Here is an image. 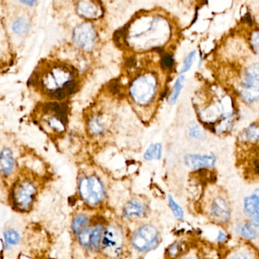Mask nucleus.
<instances>
[{
    "label": "nucleus",
    "mask_w": 259,
    "mask_h": 259,
    "mask_svg": "<svg viewBox=\"0 0 259 259\" xmlns=\"http://www.w3.org/2000/svg\"><path fill=\"white\" fill-rule=\"evenodd\" d=\"M176 33L171 19L160 12H142L120 32L118 41L139 50H161Z\"/></svg>",
    "instance_id": "f257e3e1"
},
{
    "label": "nucleus",
    "mask_w": 259,
    "mask_h": 259,
    "mask_svg": "<svg viewBox=\"0 0 259 259\" xmlns=\"http://www.w3.org/2000/svg\"><path fill=\"white\" fill-rule=\"evenodd\" d=\"M188 259H195V258H188Z\"/></svg>",
    "instance_id": "c9c22d12"
},
{
    "label": "nucleus",
    "mask_w": 259,
    "mask_h": 259,
    "mask_svg": "<svg viewBox=\"0 0 259 259\" xmlns=\"http://www.w3.org/2000/svg\"><path fill=\"white\" fill-rule=\"evenodd\" d=\"M89 217L87 214H78V215L75 216L74 219H73L72 225H71L72 231H74V234L78 235L83 230L88 228V225H89Z\"/></svg>",
    "instance_id": "5701e85b"
},
{
    "label": "nucleus",
    "mask_w": 259,
    "mask_h": 259,
    "mask_svg": "<svg viewBox=\"0 0 259 259\" xmlns=\"http://www.w3.org/2000/svg\"><path fill=\"white\" fill-rule=\"evenodd\" d=\"M228 259H252V258L246 252H238L231 255Z\"/></svg>",
    "instance_id": "473e14b6"
},
{
    "label": "nucleus",
    "mask_w": 259,
    "mask_h": 259,
    "mask_svg": "<svg viewBox=\"0 0 259 259\" xmlns=\"http://www.w3.org/2000/svg\"><path fill=\"white\" fill-rule=\"evenodd\" d=\"M147 205L140 199H131L123 208V215L129 220L140 219L146 214Z\"/></svg>",
    "instance_id": "f3484780"
},
{
    "label": "nucleus",
    "mask_w": 259,
    "mask_h": 259,
    "mask_svg": "<svg viewBox=\"0 0 259 259\" xmlns=\"http://www.w3.org/2000/svg\"><path fill=\"white\" fill-rule=\"evenodd\" d=\"M239 93L243 101L252 103L259 100V62L248 67L239 87Z\"/></svg>",
    "instance_id": "1a4fd4ad"
},
{
    "label": "nucleus",
    "mask_w": 259,
    "mask_h": 259,
    "mask_svg": "<svg viewBox=\"0 0 259 259\" xmlns=\"http://www.w3.org/2000/svg\"><path fill=\"white\" fill-rule=\"evenodd\" d=\"M184 80H185V77L181 74L175 81L168 97L169 104L171 105V106L175 104L176 102L178 101V98L181 95V91H182L183 87H184Z\"/></svg>",
    "instance_id": "4be33fe9"
},
{
    "label": "nucleus",
    "mask_w": 259,
    "mask_h": 259,
    "mask_svg": "<svg viewBox=\"0 0 259 259\" xmlns=\"http://www.w3.org/2000/svg\"><path fill=\"white\" fill-rule=\"evenodd\" d=\"M244 212L254 227H259V189L245 198Z\"/></svg>",
    "instance_id": "dca6fc26"
},
{
    "label": "nucleus",
    "mask_w": 259,
    "mask_h": 259,
    "mask_svg": "<svg viewBox=\"0 0 259 259\" xmlns=\"http://www.w3.org/2000/svg\"><path fill=\"white\" fill-rule=\"evenodd\" d=\"M131 243L139 252H147L155 249L159 243L158 230L153 225H143L133 234Z\"/></svg>",
    "instance_id": "9d476101"
},
{
    "label": "nucleus",
    "mask_w": 259,
    "mask_h": 259,
    "mask_svg": "<svg viewBox=\"0 0 259 259\" xmlns=\"http://www.w3.org/2000/svg\"><path fill=\"white\" fill-rule=\"evenodd\" d=\"M17 165L16 156L13 149L9 146L0 148V175L8 178L14 173Z\"/></svg>",
    "instance_id": "4468645a"
},
{
    "label": "nucleus",
    "mask_w": 259,
    "mask_h": 259,
    "mask_svg": "<svg viewBox=\"0 0 259 259\" xmlns=\"http://www.w3.org/2000/svg\"><path fill=\"white\" fill-rule=\"evenodd\" d=\"M237 231L240 236L248 239V240H253L258 237V233L251 223L243 224V225H240L237 229Z\"/></svg>",
    "instance_id": "b1692460"
},
{
    "label": "nucleus",
    "mask_w": 259,
    "mask_h": 259,
    "mask_svg": "<svg viewBox=\"0 0 259 259\" xmlns=\"http://www.w3.org/2000/svg\"><path fill=\"white\" fill-rule=\"evenodd\" d=\"M189 134H190V137L196 139V140H203L206 136L205 131L201 128L200 126L198 125L197 124H190Z\"/></svg>",
    "instance_id": "7c9ffc66"
},
{
    "label": "nucleus",
    "mask_w": 259,
    "mask_h": 259,
    "mask_svg": "<svg viewBox=\"0 0 259 259\" xmlns=\"http://www.w3.org/2000/svg\"><path fill=\"white\" fill-rule=\"evenodd\" d=\"M103 254L111 258L121 256L124 251V233L121 227L117 225H109L103 231L100 245Z\"/></svg>",
    "instance_id": "6e6552de"
},
{
    "label": "nucleus",
    "mask_w": 259,
    "mask_h": 259,
    "mask_svg": "<svg viewBox=\"0 0 259 259\" xmlns=\"http://www.w3.org/2000/svg\"><path fill=\"white\" fill-rule=\"evenodd\" d=\"M78 194L82 200L91 207H95L104 200L106 187L103 180L95 174L81 175L77 184Z\"/></svg>",
    "instance_id": "39448f33"
},
{
    "label": "nucleus",
    "mask_w": 259,
    "mask_h": 259,
    "mask_svg": "<svg viewBox=\"0 0 259 259\" xmlns=\"http://www.w3.org/2000/svg\"><path fill=\"white\" fill-rule=\"evenodd\" d=\"M12 30L18 36L27 34L30 30V23L24 17H19L12 22Z\"/></svg>",
    "instance_id": "aec40b11"
},
{
    "label": "nucleus",
    "mask_w": 259,
    "mask_h": 259,
    "mask_svg": "<svg viewBox=\"0 0 259 259\" xmlns=\"http://www.w3.org/2000/svg\"><path fill=\"white\" fill-rule=\"evenodd\" d=\"M18 1H19L20 3H22L23 5H25V6L32 7V6H34L36 0H18Z\"/></svg>",
    "instance_id": "f704fd0d"
},
{
    "label": "nucleus",
    "mask_w": 259,
    "mask_h": 259,
    "mask_svg": "<svg viewBox=\"0 0 259 259\" xmlns=\"http://www.w3.org/2000/svg\"><path fill=\"white\" fill-rule=\"evenodd\" d=\"M5 240H6V244L9 246H14V245L18 244L20 241L19 234L14 230H9L6 231L4 234Z\"/></svg>",
    "instance_id": "c85d7f7f"
},
{
    "label": "nucleus",
    "mask_w": 259,
    "mask_h": 259,
    "mask_svg": "<svg viewBox=\"0 0 259 259\" xmlns=\"http://www.w3.org/2000/svg\"><path fill=\"white\" fill-rule=\"evenodd\" d=\"M250 41L254 51L259 55V30H256L252 33Z\"/></svg>",
    "instance_id": "2f4dec72"
},
{
    "label": "nucleus",
    "mask_w": 259,
    "mask_h": 259,
    "mask_svg": "<svg viewBox=\"0 0 259 259\" xmlns=\"http://www.w3.org/2000/svg\"><path fill=\"white\" fill-rule=\"evenodd\" d=\"M68 109L65 104L57 101L47 103L42 109L40 122L42 127L56 134H61L66 130Z\"/></svg>",
    "instance_id": "423d86ee"
},
{
    "label": "nucleus",
    "mask_w": 259,
    "mask_h": 259,
    "mask_svg": "<svg viewBox=\"0 0 259 259\" xmlns=\"http://www.w3.org/2000/svg\"><path fill=\"white\" fill-rule=\"evenodd\" d=\"M227 239H228V236L225 234L223 231H219V236L217 237V240L219 242V243H224V242L226 241Z\"/></svg>",
    "instance_id": "72a5a7b5"
},
{
    "label": "nucleus",
    "mask_w": 259,
    "mask_h": 259,
    "mask_svg": "<svg viewBox=\"0 0 259 259\" xmlns=\"http://www.w3.org/2000/svg\"><path fill=\"white\" fill-rule=\"evenodd\" d=\"M74 11L85 21L97 22L106 15V8L101 0H74Z\"/></svg>",
    "instance_id": "9b49d317"
},
{
    "label": "nucleus",
    "mask_w": 259,
    "mask_h": 259,
    "mask_svg": "<svg viewBox=\"0 0 259 259\" xmlns=\"http://www.w3.org/2000/svg\"><path fill=\"white\" fill-rule=\"evenodd\" d=\"M196 50H193V51L190 52V53L186 56L185 59H184V62H183V65L182 67H181V71H180V73H181V74H185L187 71H190V68L193 66L195 59H196Z\"/></svg>",
    "instance_id": "bb28decb"
},
{
    "label": "nucleus",
    "mask_w": 259,
    "mask_h": 259,
    "mask_svg": "<svg viewBox=\"0 0 259 259\" xmlns=\"http://www.w3.org/2000/svg\"><path fill=\"white\" fill-rule=\"evenodd\" d=\"M175 61L170 53H163L160 59V66L164 71H171L175 67Z\"/></svg>",
    "instance_id": "a878e982"
},
{
    "label": "nucleus",
    "mask_w": 259,
    "mask_h": 259,
    "mask_svg": "<svg viewBox=\"0 0 259 259\" xmlns=\"http://www.w3.org/2000/svg\"><path fill=\"white\" fill-rule=\"evenodd\" d=\"M201 259H221L220 254L213 247H205L199 252Z\"/></svg>",
    "instance_id": "c756f323"
},
{
    "label": "nucleus",
    "mask_w": 259,
    "mask_h": 259,
    "mask_svg": "<svg viewBox=\"0 0 259 259\" xmlns=\"http://www.w3.org/2000/svg\"><path fill=\"white\" fill-rule=\"evenodd\" d=\"M168 203L169 206H170V209H171L172 212L175 214V217L178 220H182L184 216V211H183L182 208L175 202V199L170 195L168 196Z\"/></svg>",
    "instance_id": "cd10ccee"
},
{
    "label": "nucleus",
    "mask_w": 259,
    "mask_h": 259,
    "mask_svg": "<svg viewBox=\"0 0 259 259\" xmlns=\"http://www.w3.org/2000/svg\"><path fill=\"white\" fill-rule=\"evenodd\" d=\"M109 127L107 118L103 114H95L89 118L88 121V130L92 136H100L106 132Z\"/></svg>",
    "instance_id": "a211bd4d"
},
{
    "label": "nucleus",
    "mask_w": 259,
    "mask_h": 259,
    "mask_svg": "<svg viewBox=\"0 0 259 259\" xmlns=\"http://www.w3.org/2000/svg\"><path fill=\"white\" fill-rule=\"evenodd\" d=\"M104 228L100 225L93 228H87L77 235L80 245L88 249H98L101 245Z\"/></svg>",
    "instance_id": "ddd939ff"
},
{
    "label": "nucleus",
    "mask_w": 259,
    "mask_h": 259,
    "mask_svg": "<svg viewBox=\"0 0 259 259\" xmlns=\"http://www.w3.org/2000/svg\"><path fill=\"white\" fill-rule=\"evenodd\" d=\"M37 191L36 178L30 175H21L17 178L12 187V205L18 211H29L36 199Z\"/></svg>",
    "instance_id": "20e7f679"
},
{
    "label": "nucleus",
    "mask_w": 259,
    "mask_h": 259,
    "mask_svg": "<svg viewBox=\"0 0 259 259\" xmlns=\"http://www.w3.org/2000/svg\"><path fill=\"white\" fill-rule=\"evenodd\" d=\"M246 142L249 143H259V127L256 124H252L247 129L245 130L243 134Z\"/></svg>",
    "instance_id": "393cba45"
},
{
    "label": "nucleus",
    "mask_w": 259,
    "mask_h": 259,
    "mask_svg": "<svg viewBox=\"0 0 259 259\" xmlns=\"http://www.w3.org/2000/svg\"><path fill=\"white\" fill-rule=\"evenodd\" d=\"M162 155V146L161 143H153L150 145L143 154V158L146 161H152L155 159L159 161Z\"/></svg>",
    "instance_id": "412c9836"
},
{
    "label": "nucleus",
    "mask_w": 259,
    "mask_h": 259,
    "mask_svg": "<svg viewBox=\"0 0 259 259\" xmlns=\"http://www.w3.org/2000/svg\"><path fill=\"white\" fill-rule=\"evenodd\" d=\"M188 250L187 243L184 241H177L172 243L167 250L166 255L169 259H178Z\"/></svg>",
    "instance_id": "6ab92c4d"
},
{
    "label": "nucleus",
    "mask_w": 259,
    "mask_h": 259,
    "mask_svg": "<svg viewBox=\"0 0 259 259\" xmlns=\"http://www.w3.org/2000/svg\"><path fill=\"white\" fill-rule=\"evenodd\" d=\"M216 158L213 155L188 154L184 157V163L189 168L197 170L211 168L215 164Z\"/></svg>",
    "instance_id": "2eb2a0df"
},
{
    "label": "nucleus",
    "mask_w": 259,
    "mask_h": 259,
    "mask_svg": "<svg viewBox=\"0 0 259 259\" xmlns=\"http://www.w3.org/2000/svg\"><path fill=\"white\" fill-rule=\"evenodd\" d=\"M41 94L53 101H62L78 88L77 72L62 62H51L39 67L32 76V81Z\"/></svg>",
    "instance_id": "f03ea898"
},
{
    "label": "nucleus",
    "mask_w": 259,
    "mask_h": 259,
    "mask_svg": "<svg viewBox=\"0 0 259 259\" xmlns=\"http://www.w3.org/2000/svg\"><path fill=\"white\" fill-rule=\"evenodd\" d=\"M207 212L211 220L218 225H225L231 219L229 204L222 195L213 196L210 199Z\"/></svg>",
    "instance_id": "f8f14e48"
},
{
    "label": "nucleus",
    "mask_w": 259,
    "mask_h": 259,
    "mask_svg": "<svg viewBox=\"0 0 259 259\" xmlns=\"http://www.w3.org/2000/svg\"><path fill=\"white\" fill-rule=\"evenodd\" d=\"M158 80L153 72L137 75L130 83L129 95L137 106H150L158 92Z\"/></svg>",
    "instance_id": "7ed1b4c3"
},
{
    "label": "nucleus",
    "mask_w": 259,
    "mask_h": 259,
    "mask_svg": "<svg viewBox=\"0 0 259 259\" xmlns=\"http://www.w3.org/2000/svg\"><path fill=\"white\" fill-rule=\"evenodd\" d=\"M71 39L74 45L80 51L91 53L98 47L100 33L94 22L83 21L73 28Z\"/></svg>",
    "instance_id": "0eeeda50"
}]
</instances>
